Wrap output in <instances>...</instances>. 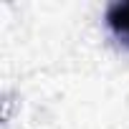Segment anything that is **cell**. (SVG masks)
<instances>
[{
	"label": "cell",
	"mask_w": 129,
	"mask_h": 129,
	"mask_svg": "<svg viewBox=\"0 0 129 129\" xmlns=\"http://www.w3.org/2000/svg\"><path fill=\"white\" fill-rule=\"evenodd\" d=\"M106 25L111 36L129 48V3H111L106 8Z\"/></svg>",
	"instance_id": "6da1fadb"
}]
</instances>
